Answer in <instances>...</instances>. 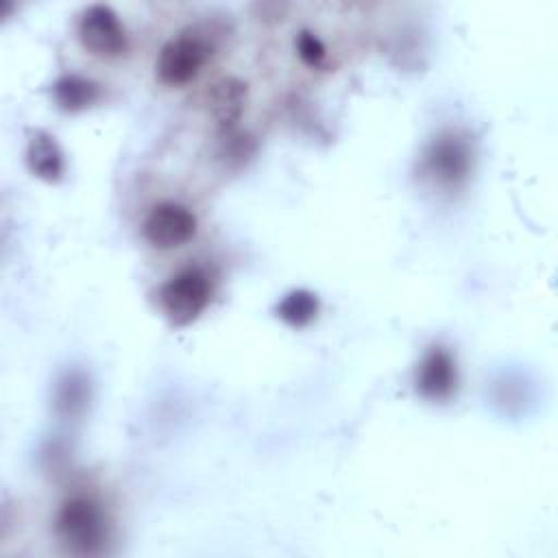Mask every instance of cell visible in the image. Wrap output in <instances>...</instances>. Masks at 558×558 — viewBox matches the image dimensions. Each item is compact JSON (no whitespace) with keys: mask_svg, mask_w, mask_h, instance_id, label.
I'll list each match as a JSON object with an SVG mask.
<instances>
[{"mask_svg":"<svg viewBox=\"0 0 558 558\" xmlns=\"http://www.w3.org/2000/svg\"><path fill=\"white\" fill-rule=\"evenodd\" d=\"M54 536L74 556H102L111 543V519L92 493L65 497L54 514Z\"/></svg>","mask_w":558,"mask_h":558,"instance_id":"6da1fadb","label":"cell"},{"mask_svg":"<svg viewBox=\"0 0 558 558\" xmlns=\"http://www.w3.org/2000/svg\"><path fill=\"white\" fill-rule=\"evenodd\" d=\"M475 166V144L462 129L438 131L421 153L418 174L440 192H458L466 185Z\"/></svg>","mask_w":558,"mask_h":558,"instance_id":"7a4b0ae2","label":"cell"},{"mask_svg":"<svg viewBox=\"0 0 558 558\" xmlns=\"http://www.w3.org/2000/svg\"><path fill=\"white\" fill-rule=\"evenodd\" d=\"M214 54V33L203 26H187L159 48L155 76L166 87H185L205 70Z\"/></svg>","mask_w":558,"mask_h":558,"instance_id":"3957f363","label":"cell"},{"mask_svg":"<svg viewBox=\"0 0 558 558\" xmlns=\"http://www.w3.org/2000/svg\"><path fill=\"white\" fill-rule=\"evenodd\" d=\"M214 296V279L201 266H187L157 290V305L174 327H187L203 316Z\"/></svg>","mask_w":558,"mask_h":558,"instance_id":"277c9868","label":"cell"},{"mask_svg":"<svg viewBox=\"0 0 558 558\" xmlns=\"http://www.w3.org/2000/svg\"><path fill=\"white\" fill-rule=\"evenodd\" d=\"M81 46L100 59H120L129 52V33L109 4H87L76 20Z\"/></svg>","mask_w":558,"mask_h":558,"instance_id":"5b68a950","label":"cell"},{"mask_svg":"<svg viewBox=\"0 0 558 558\" xmlns=\"http://www.w3.org/2000/svg\"><path fill=\"white\" fill-rule=\"evenodd\" d=\"M198 229V220L187 205L177 201L157 203L142 222L144 240L157 251H172L187 244Z\"/></svg>","mask_w":558,"mask_h":558,"instance_id":"8992f818","label":"cell"},{"mask_svg":"<svg viewBox=\"0 0 558 558\" xmlns=\"http://www.w3.org/2000/svg\"><path fill=\"white\" fill-rule=\"evenodd\" d=\"M458 381L456 355L442 344H432L414 371L416 395L432 403H445L456 395Z\"/></svg>","mask_w":558,"mask_h":558,"instance_id":"52a82bcc","label":"cell"},{"mask_svg":"<svg viewBox=\"0 0 558 558\" xmlns=\"http://www.w3.org/2000/svg\"><path fill=\"white\" fill-rule=\"evenodd\" d=\"M24 161L28 172L46 183H59L65 174V155L57 137L46 129H33L28 133Z\"/></svg>","mask_w":558,"mask_h":558,"instance_id":"ba28073f","label":"cell"},{"mask_svg":"<svg viewBox=\"0 0 558 558\" xmlns=\"http://www.w3.org/2000/svg\"><path fill=\"white\" fill-rule=\"evenodd\" d=\"M92 403V379L81 368H68L52 388V410L61 421H81Z\"/></svg>","mask_w":558,"mask_h":558,"instance_id":"9c48e42d","label":"cell"},{"mask_svg":"<svg viewBox=\"0 0 558 558\" xmlns=\"http://www.w3.org/2000/svg\"><path fill=\"white\" fill-rule=\"evenodd\" d=\"M246 107V85L238 78L218 81L207 94V109L220 133H229L240 122Z\"/></svg>","mask_w":558,"mask_h":558,"instance_id":"30bf717a","label":"cell"},{"mask_svg":"<svg viewBox=\"0 0 558 558\" xmlns=\"http://www.w3.org/2000/svg\"><path fill=\"white\" fill-rule=\"evenodd\" d=\"M52 100L65 113H81L102 98V87L81 74H63L52 83Z\"/></svg>","mask_w":558,"mask_h":558,"instance_id":"8fae6325","label":"cell"},{"mask_svg":"<svg viewBox=\"0 0 558 558\" xmlns=\"http://www.w3.org/2000/svg\"><path fill=\"white\" fill-rule=\"evenodd\" d=\"M318 312H320V301L307 288H294L286 292L275 307V316L294 329H301L314 323Z\"/></svg>","mask_w":558,"mask_h":558,"instance_id":"7c38bea8","label":"cell"},{"mask_svg":"<svg viewBox=\"0 0 558 558\" xmlns=\"http://www.w3.org/2000/svg\"><path fill=\"white\" fill-rule=\"evenodd\" d=\"M294 52L301 59V63L312 70L323 68L329 57L325 41L310 28H303L294 35Z\"/></svg>","mask_w":558,"mask_h":558,"instance_id":"4fadbf2b","label":"cell"}]
</instances>
